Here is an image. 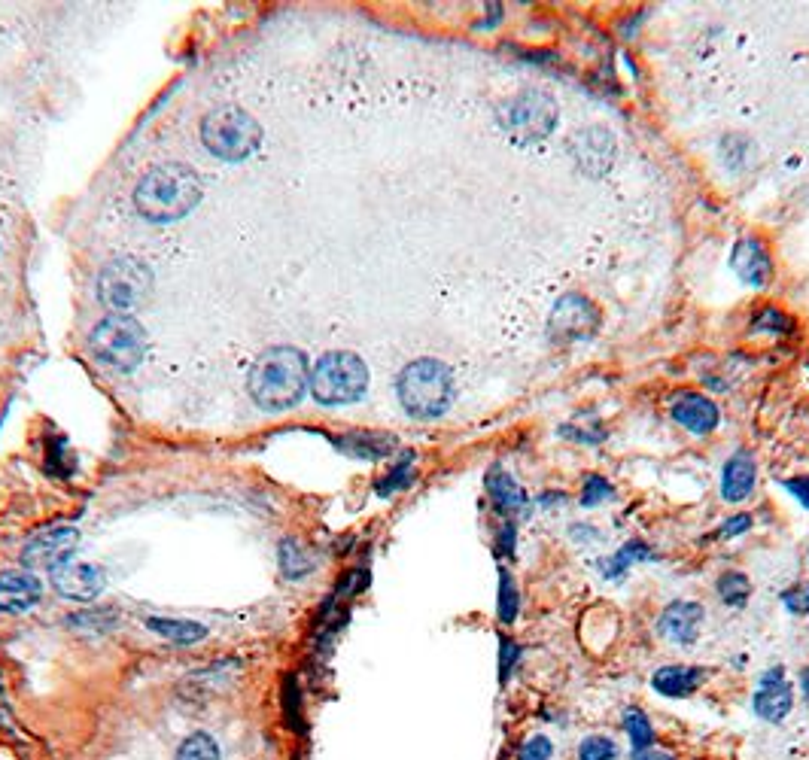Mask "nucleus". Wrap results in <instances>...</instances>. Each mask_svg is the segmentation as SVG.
I'll return each instance as SVG.
<instances>
[{
  "label": "nucleus",
  "mask_w": 809,
  "mask_h": 760,
  "mask_svg": "<svg viewBox=\"0 0 809 760\" xmlns=\"http://www.w3.org/2000/svg\"><path fill=\"white\" fill-rule=\"evenodd\" d=\"M250 396L262 411L296 408L311 387V368L302 350L271 347L250 368Z\"/></svg>",
  "instance_id": "obj_1"
},
{
  "label": "nucleus",
  "mask_w": 809,
  "mask_h": 760,
  "mask_svg": "<svg viewBox=\"0 0 809 760\" xmlns=\"http://www.w3.org/2000/svg\"><path fill=\"white\" fill-rule=\"evenodd\" d=\"M201 201V183L186 165H162L146 174L134 189V207L143 219L168 225L183 219Z\"/></svg>",
  "instance_id": "obj_2"
},
{
  "label": "nucleus",
  "mask_w": 809,
  "mask_h": 760,
  "mask_svg": "<svg viewBox=\"0 0 809 760\" xmlns=\"http://www.w3.org/2000/svg\"><path fill=\"white\" fill-rule=\"evenodd\" d=\"M396 393L411 417H441L454 402V371L438 359H414L402 368Z\"/></svg>",
  "instance_id": "obj_3"
},
{
  "label": "nucleus",
  "mask_w": 809,
  "mask_h": 760,
  "mask_svg": "<svg viewBox=\"0 0 809 760\" xmlns=\"http://www.w3.org/2000/svg\"><path fill=\"white\" fill-rule=\"evenodd\" d=\"M201 143L213 152L216 159H223V162H244V159H250L253 152L259 149L262 128H259V122L247 110H241L235 104L213 107L201 119Z\"/></svg>",
  "instance_id": "obj_4"
},
{
  "label": "nucleus",
  "mask_w": 809,
  "mask_h": 760,
  "mask_svg": "<svg viewBox=\"0 0 809 760\" xmlns=\"http://www.w3.org/2000/svg\"><path fill=\"white\" fill-rule=\"evenodd\" d=\"M369 387V368L350 350H332L317 359L311 371V393L320 405L359 402Z\"/></svg>",
  "instance_id": "obj_5"
},
{
  "label": "nucleus",
  "mask_w": 809,
  "mask_h": 760,
  "mask_svg": "<svg viewBox=\"0 0 809 760\" xmlns=\"http://www.w3.org/2000/svg\"><path fill=\"white\" fill-rule=\"evenodd\" d=\"M153 295V274L146 262L134 256H119L110 265H104L98 277V298L113 314H131L143 308Z\"/></svg>",
  "instance_id": "obj_6"
},
{
  "label": "nucleus",
  "mask_w": 809,
  "mask_h": 760,
  "mask_svg": "<svg viewBox=\"0 0 809 760\" xmlns=\"http://www.w3.org/2000/svg\"><path fill=\"white\" fill-rule=\"evenodd\" d=\"M92 356L113 371H134L146 353V332L137 320L125 314H110L101 320L89 338Z\"/></svg>",
  "instance_id": "obj_7"
},
{
  "label": "nucleus",
  "mask_w": 809,
  "mask_h": 760,
  "mask_svg": "<svg viewBox=\"0 0 809 760\" xmlns=\"http://www.w3.org/2000/svg\"><path fill=\"white\" fill-rule=\"evenodd\" d=\"M499 119H502V128L511 134V140L536 143L551 134L557 122V104L551 101V95L530 89V92H521L514 101H508Z\"/></svg>",
  "instance_id": "obj_8"
},
{
  "label": "nucleus",
  "mask_w": 809,
  "mask_h": 760,
  "mask_svg": "<svg viewBox=\"0 0 809 760\" xmlns=\"http://www.w3.org/2000/svg\"><path fill=\"white\" fill-rule=\"evenodd\" d=\"M80 545V532L73 526H52L46 532H37V536L25 545L22 551V563L28 569H58L64 563H70L73 551Z\"/></svg>",
  "instance_id": "obj_9"
},
{
  "label": "nucleus",
  "mask_w": 809,
  "mask_h": 760,
  "mask_svg": "<svg viewBox=\"0 0 809 760\" xmlns=\"http://www.w3.org/2000/svg\"><path fill=\"white\" fill-rule=\"evenodd\" d=\"M758 718L770 721V724H782L788 715H791V706H794V691L785 678V669L776 666V669H767L761 678H758V691H755V700H752Z\"/></svg>",
  "instance_id": "obj_10"
},
{
  "label": "nucleus",
  "mask_w": 809,
  "mask_h": 760,
  "mask_svg": "<svg viewBox=\"0 0 809 760\" xmlns=\"http://www.w3.org/2000/svg\"><path fill=\"white\" fill-rule=\"evenodd\" d=\"M594 329H597V311H594L591 301L581 298V295H566L557 301V308L551 314V335L554 338L575 341V338L594 335Z\"/></svg>",
  "instance_id": "obj_11"
},
{
  "label": "nucleus",
  "mask_w": 809,
  "mask_h": 760,
  "mask_svg": "<svg viewBox=\"0 0 809 760\" xmlns=\"http://www.w3.org/2000/svg\"><path fill=\"white\" fill-rule=\"evenodd\" d=\"M703 605L700 602H688V599H676L670 602L664 612L657 618V633L670 639L673 645H694L703 627Z\"/></svg>",
  "instance_id": "obj_12"
},
{
  "label": "nucleus",
  "mask_w": 809,
  "mask_h": 760,
  "mask_svg": "<svg viewBox=\"0 0 809 760\" xmlns=\"http://www.w3.org/2000/svg\"><path fill=\"white\" fill-rule=\"evenodd\" d=\"M107 578L101 566L92 563H64L58 569H52V587L64 596V599H77V602H89L104 590Z\"/></svg>",
  "instance_id": "obj_13"
},
{
  "label": "nucleus",
  "mask_w": 809,
  "mask_h": 760,
  "mask_svg": "<svg viewBox=\"0 0 809 760\" xmlns=\"http://www.w3.org/2000/svg\"><path fill=\"white\" fill-rule=\"evenodd\" d=\"M484 487H487V499L490 505L496 508V514L502 520H514L518 523V517H527L530 511V499L524 493V487L514 481L502 466H493L484 478Z\"/></svg>",
  "instance_id": "obj_14"
},
{
  "label": "nucleus",
  "mask_w": 809,
  "mask_h": 760,
  "mask_svg": "<svg viewBox=\"0 0 809 760\" xmlns=\"http://www.w3.org/2000/svg\"><path fill=\"white\" fill-rule=\"evenodd\" d=\"M730 268L737 271V277L749 286H767L773 277V259L770 250L761 238H743L733 247Z\"/></svg>",
  "instance_id": "obj_15"
},
{
  "label": "nucleus",
  "mask_w": 809,
  "mask_h": 760,
  "mask_svg": "<svg viewBox=\"0 0 809 760\" xmlns=\"http://www.w3.org/2000/svg\"><path fill=\"white\" fill-rule=\"evenodd\" d=\"M40 593H43V584L34 572L28 569L0 572V612L22 615L31 605H37Z\"/></svg>",
  "instance_id": "obj_16"
},
{
  "label": "nucleus",
  "mask_w": 809,
  "mask_h": 760,
  "mask_svg": "<svg viewBox=\"0 0 809 760\" xmlns=\"http://www.w3.org/2000/svg\"><path fill=\"white\" fill-rule=\"evenodd\" d=\"M670 414L682 429H688L694 435H709L721 420L718 405L709 396H700V393H679Z\"/></svg>",
  "instance_id": "obj_17"
},
{
  "label": "nucleus",
  "mask_w": 809,
  "mask_h": 760,
  "mask_svg": "<svg viewBox=\"0 0 809 760\" xmlns=\"http://www.w3.org/2000/svg\"><path fill=\"white\" fill-rule=\"evenodd\" d=\"M755 478H758V466H755V456L749 450H737L724 463L721 469V496L727 502H743L752 496L755 490Z\"/></svg>",
  "instance_id": "obj_18"
},
{
  "label": "nucleus",
  "mask_w": 809,
  "mask_h": 760,
  "mask_svg": "<svg viewBox=\"0 0 809 760\" xmlns=\"http://www.w3.org/2000/svg\"><path fill=\"white\" fill-rule=\"evenodd\" d=\"M572 149H575V159L584 171L591 174H603L609 165H612V152H615V143L612 137L603 131V128H584L575 140H572Z\"/></svg>",
  "instance_id": "obj_19"
},
{
  "label": "nucleus",
  "mask_w": 809,
  "mask_h": 760,
  "mask_svg": "<svg viewBox=\"0 0 809 760\" xmlns=\"http://www.w3.org/2000/svg\"><path fill=\"white\" fill-rule=\"evenodd\" d=\"M703 681H706V669L700 666H664L651 675V688L664 697L682 700V697H691L697 688H703Z\"/></svg>",
  "instance_id": "obj_20"
},
{
  "label": "nucleus",
  "mask_w": 809,
  "mask_h": 760,
  "mask_svg": "<svg viewBox=\"0 0 809 760\" xmlns=\"http://www.w3.org/2000/svg\"><path fill=\"white\" fill-rule=\"evenodd\" d=\"M335 447L347 456H356V460H384V456L393 453L396 438L393 435H381V432H353V435H341L335 438Z\"/></svg>",
  "instance_id": "obj_21"
},
{
  "label": "nucleus",
  "mask_w": 809,
  "mask_h": 760,
  "mask_svg": "<svg viewBox=\"0 0 809 760\" xmlns=\"http://www.w3.org/2000/svg\"><path fill=\"white\" fill-rule=\"evenodd\" d=\"M651 560H654V551H651L645 542H627L621 551H615V557H609V560L600 563V572H603L606 578H612V581H621L633 566L651 563Z\"/></svg>",
  "instance_id": "obj_22"
},
{
  "label": "nucleus",
  "mask_w": 809,
  "mask_h": 760,
  "mask_svg": "<svg viewBox=\"0 0 809 760\" xmlns=\"http://www.w3.org/2000/svg\"><path fill=\"white\" fill-rule=\"evenodd\" d=\"M156 636H162L171 645H195L207 636V630L195 621H174V618H150L146 621Z\"/></svg>",
  "instance_id": "obj_23"
},
{
  "label": "nucleus",
  "mask_w": 809,
  "mask_h": 760,
  "mask_svg": "<svg viewBox=\"0 0 809 760\" xmlns=\"http://www.w3.org/2000/svg\"><path fill=\"white\" fill-rule=\"evenodd\" d=\"M496 615L502 624H514L521 615V590L518 581L511 578L505 566H499V599H496Z\"/></svg>",
  "instance_id": "obj_24"
},
{
  "label": "nucleus",
  "mask_w": 809,
  "mask_h": 760,
  "mask_svg": "<svg viewBox=\"0 0 809 760\" xmlns=\"http://www.w3.org/2000/svg\"><path fill=\"white\" fill-rule=\"evenodd\" d=\"M715 590H718L721 602L730 605V608H743L749 602V596H752V584H749V578L743 572H724L718 578Z\"/></svg>",
  "instance_id": "obj_25"
},
{
  "label": "nucleus",
  "mask_w": 809,
  "mask_h": 760,
  "mask_svg": "<svg viewBox=\"0 0 809 760\" xmlns=\"http://www.w3.org/2000/svg\"><path fill=\"white\" fill-rule=\"evenodd\" d=\"M280 569L286 578H302L314 569V560L296 539H283L280 542Z\"/></svg>",
  "instance_id": "obj_26"
},
{
  "label": "nucleus",
  "mask_w": 809,
  "mask_h": 760,
  "mask_svg": "<svg viewBox=\"0 0 809 760\" xmlns=\"http://www.w3.org/2000/svg\"><path fill=\"white\" fill-rule=\"evenodd\" d=\"M624 730L630 736L633 754L636 751H648L654 745V727H651V721H648V715L642 709H627L624 712Z\"/></svg>",
  "instance_id": "obj_27"
},
{
  "label": "nucleus",
  "mask_w": 809,
  "mask_h": 760,
  "mask_svg": "<svg viewBox=\"0 0 809 760\" xmlns=\"http://www.w3.org/2000/svg\"><path fill=\"white\" fill-rule=\"evenodd\" d=\"M219 745L210 733H192L180 748H177V760H219Z\"/></svg>",
  "instance_id": "obj_28"
},
{
  "label": "nucleus",
  "mask_w": 809,
  "mask_h": 760,
  "mask_svg": "<svg viewBox=\"0 0 809 760\" xmlns=\"http://www.w3.org/2000/svg\"><path fill=\"white\" fill-rule=\"evenodd\" d=\"M283 712H286V724L292 727V730H305V724H302V691H299V681H296V675H286V681H283Z\"/></svg>",
  "instance_id": "obj_29"
},
{
  "label": "nucleus",
  "mask_w": 809,
  "mask_h": 760,
  "mask_svg": "<svg viewBox=\"0 0 809 760\" xmlns=\"http://www.w3.org/2000/svg\"><path fill=\"white\" fill-rule=\"evenodd\" d=\"M411 466H414V456L405 453V460H402L399 466H393V469L387 472V478L378 484V493H381V496H393L396 490H405V487L414 481V469H411Z\"/></svg>",
  "instance_id": "obj_30"
},
{
  "label": "nucleus",
  "mask_w": 809,
  "mask_h": 760,
  "mask_svg": "<svg viewBox=\"0 0 809 760\" xmlns=\"http://www.w3.org/2000/svg\"><path fill=\"white\" fill-rule=\"evenodd\" d=\"M578 760H618V745L609 736H587L578 745Z\"/></svg>",
  "instance_id": "obj_31"
},
{
  "label": "nucleus",
  "mask_w": 809,
  "mask_h": 760,
  "mask_svg": "<svg viewBox=\"0 0 809 760\" xmlns=\"http://www.w3.org/2000/svg\"><path fill=\"white\" fill-rule=\"evenodd\" d=\"M615 496V487L603 478V475H591L581 487V505L584 508H597L603 502H609Z\"/></svg>",
  "instance_id": "obj_32"
},
{
  "label": "nucleus",
  "mask_w": 809,
  "mask_h": 760,
  "mask_svg": "<svg viewBox=\"0 0 809 760\" xmlns=\"http://www.w3.org/2000/svg\"><path fill=\"white\" fill-rule=\"evenodd\" d=\"M46 472H52V475H67V472H73L70 463H67L64 438H55L52 444H46Z\"/></svg>",
  "instance_id": "obj_33"
},
{
  "label": "nucleus",
  "mask_w": 809,
  "mask_h": 760,
  "mask_svg": "<svg viewBox=\"0 0 809 760\" xmlns=\"http://www.w3.org/2000/svg\"><path fill=\"white\" fill-rule=\"evenodd\" d=\"M755 329H761V332H776V335L794 332L791 320H788L782 311H773V308H767V311H761V314L755 317Z\"/></svg>",
  "instance_id": "obj_34"
},
{
  "label": "nucleus",
  "mask_w": 809,
  "mask_h": 760,
  "mask_svg": "<svg viewBox=\"0 0 809 760\" xmlns=\"http://www.w3.org/2000/svg\"><path fill=\"white\" fill-rule=\"evenodd\" d=\"M518 660H521L518 642L508 639V636H502V642H499V678H502V684L508 681V675H511L514 666H518Z\"/></svg>",
  "instance_id": "obj_35"
},
{
  "label": "nucleus",
  "mask_w": 809,
  "mask_h": 760,
  "mask_svg": "<svg viewBox=\"0 0 809 760\" xmlns=\"http://www.w3.org/2000/svg\"><path fill=\"white\" fill-rule=\"evenodd\" d=\"M113 612H107V608H101V612H80L77 618H73L70 624L73 627H89V630H95V633H104V630H110L113 627Z\"/></svg>",
  "instance_id": "obj_36"
},
{
  "label": "nucleus",
  "mask_w": 809,
  "mask_h": 760,
  "mask_svg": "<svg viewBox=\"0 0 809 760\" xmlns=\"http://www.w3.org/2000/svg\"><path fill=\"white\" fill-rule=\"evenodd\" d=\"M551 754H554V745L542 733L539 736H530L524 742V748H521V760H551Z\"/></svg>",
  "instance_id": "obj_37"
},
{
  "label": "nucleus",
  "mask_w": 809,
  "mask_h": 760,
  "mask_svg": "<svg viewBox=\"0 0 809 760\" xmlns=\"http://www.w3.org/2000/svg\"><path fill=\"white\" fill-rule=\"evenodd\" d=\"M514 539H518V523L502 520V526L496 532V554L499 557H514Z\"/></svg>",
  "instance_id": "obj_38"
},
{
  "label": "nucleus",
  "mask_w": 809,
  "mask_h": 760,
  "mask_svg": "<svg viewBox=\"0 0 809 760\" xmlns=\"http://www.w3.org/2000/svg\"><path fill=\"white\" fill-rule=\"evenodd\" d=\"M752 529V514H733L721 523L718 529V539H733V536H743V532Z\"/></svg>",
  "instance_id": "obj_39"
},
{
  "label": "nucleus",
  "mask_w": 809,
  "mask_h": 760,
  "mask_svg": "<svg viewBox=\"0 0 809 760\" xmlns=\"http://www.w3.org/2000/svg\"><path fill=\"white\" fill-rule=\"evenodd\" d=\"M782 602H785L788 612H794V615H809V584L782 593Z\"/></svg>",
  "instance_id": "obj_40"
},
{
  "label": "nucleus",
  "mask_w": 809,
  "mask_h": 760,
  "mask_svg": "<svg viewBox=\"0 0 809 760\" xmlns=\"http://www.w3.org/2000/svg\"><path fill=\"white\" fill-rule=\"evenodd\" d=\"M785 490H788L800 505L809 508V475H803V478H788V481H785Z\"/></svg>",
  "instance_id": "obj_41"
},
{
  "label": "nucleus",
  "mask_w": 809,
  "mask_h": 760,
  "mask_svg": "<svg viewBox=\"0 0 809 760\" xmlns=\"http://www.w3.org/2000/svg\"><path fill=\"white\" fill-rule=\"evenodd\" d=\"M633 760H676V757L667 754V751H651V748H648V751H636Z\"/></svg>",
  "instance_id": "obj_42"
},
{
  "label": "nucleus",
  "mask_w": 809,
  "mask_h": 760,
  "mask_svg": "<svg viewBox=\"0 0 809 760\" xmlns=\"http://www.w3.org/2000/svg\"><path fill=\"white\" fill-rule=\"evenodd\" d=\"M800 688H803V700H806V706H809V669L800 672Z\"/></svg>",
  "instance_id": "obj_43"
}]
</instances>
